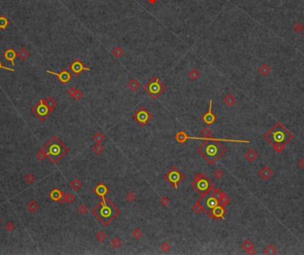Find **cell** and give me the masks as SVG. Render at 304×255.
Returning a JSON list of instances; mask_svg holds the SVG:
<instances>
[{"mask_svg":"<svg viewBox=\"0 0 304 255\" xmlns=\"http://www.w3.org/2000/svg\"><path fill=\"white\" fill-rule=\"evenodd\" d=\"M17 57V53H15V51L13 49H7L4 53V58L10 62H11V65L14 66V62H15V59Z\"/></svg>","mask_w":304,"mask_h":255,"instance_id":"cell-18","label":"cell"},{"mask_svg":"<svg viewBox=\"0 0 304 255\" xmlns=\"http://www.w3.org/2000/svg\"><path fill=\"white\" fill-rule=\"evenodd\" d=\"M1 68L6 69V70H9V71H14V69H13V68H7V67L3 66V65H2V62H0V69H1Z\"/></svg>","mask_w":304,"mask_h":255,"instance_id":"cell-51","label":"cell"},{"mask_svg":"<svg viewBox=\"0 0 304 255\" xmlns=\"http://www.w3.org/2000/svg\"><path fill=\"white\" fill-rule=\"evenodd\" d=\"M9 25V21L4 15H0V29L4 30Z\"/></svg>","mask_w":304,"mask_h":255,"instance_id":"cell-31","label":"cell"},{"mask_svg":"<svg viewBox=\"0 0 304 255\" xmlns=\"http://www.w3.org/2000/svg\"><path fill=\"white\" fill-rule=\"evenodd\" d=\"M65 195H66L65 193H63V192L59 190H56V189L54 190L53 191L51 192V194H50V196H51L52 200L56 201V202H60L61 204L65 203Z\"/></svg>","mask_w":304,"mask_h":255,"instance_id":"cell-17","label":"cell"},{"mask_svg":"<svg viewBox=\"0 0 304 255\" xmlns=\"http://www.w3.org/2000/svg\"><path fill=\"white\" fill-rule=\"evenodd\" d=\"M49 144H50V154H49L48 157H49L51 162L54 163V164H56L57 162H59L61 158L69 151L68 148H67L62 143L61 140L56 136H54L49 140Z\"/></svg>","mask_w":304,"mask_h":255,"instance_id":"cell-6","label":"cell"},{"mask_svg":"<svg viewBox=\"0 0 304 255\" xmlns=\"http://www.w3.org/2000/svg\"><path fill=\"white\" fill-rule=\"evenodd\" d=\"M110 245H111V246H112L113 248H115V249H119V248L121 246L122 242H121V240H120L119 237H113V238L111 239V241H110Z\"/></svg>","mask_w":304,"mask_h":255,"instance_id":"cell-35","label":"cell"},{"mask_svg":"<svg viewBox=\"0 0 304 255\" xmlns=\"http://www.w3.org/2000/svg\"><path fill=\"white\" fill-rule=\"evenodd\" d=\"M112 54H113V56L116 57V58H121L122 56L124 54V50H123L122 47H120V46H117V47H115V48L113 49Z\"/></svg>","mask_w":304,"mask_h":255,"instance_id":"cell-32","label":"cell"},{"mask_svg":"<svg viewBox=\"0 0 304 255\" xmlns=\"http://www.w3.org/2000/svg\"><path fill=\"white\" fill-rule=\"evenodd\" d=\"M213 101L211 100L210 101V104H209V109H208V111L206 113H205L202 117V120L203 122L207 125V126H212L213 125L215 122H216V116L213 113Z\"/></svg>","mask_w":304,"mask_h":255,"instance_id":"cell-11","label":"cell"},{"mask_svg":"<svg viewBox=\"0 0 304 255\" xmlns=\"http://www.w3.org/2000/svg\"><path fill=\"white\" fill-rule=\"evenodd\" d=\"M223 102H224L225 105H227V106H229V107H232L233 105L236 104L237 101H236V98H235L231 93H228V94L224 97Z\"/></svg>","mask_w":304,"mask_h":255,"instance_id":"cell-22","label":"cell"},{"mask_svg":"<svg viewBox=\"0 0 304 255\" xmlns=\"http://www.w3.org/2000/svg\"><path fill=\"white\" fill-rule=\"evenodd\" d=\"M46 73L56 76L61 84H68V83H69L71 81V78H72L71 74L68 70H66V69L62 70L60 73H56V72H54V71L46 70Z\"/></svg>","mask_w":304,"mask_h":255,"instance_id":"cell-13","label":"cell"},{"mask_svg":"<svg viewBox=\"0 0 304 255\" xmlns=\"http://www.w3.org/2000/svg\"><path fill=\"white\" fill-rule=\"evenodd\" d=\"M201 137H192V136H188L184 131H181L178 132L174 138L177 140V142H179L180 144H184L186 142V140L188 139H196V140H217V141H226V142H241V143H249L250 140H231V139H216L213 138V132L211 131L210 128H205L204 130H202V132H200Z\"/></svg>","mask_w":304,"mask_h":255,"instance_id":"cell-4","label":"cell"},{"mask_svg":"<svg viewBox=\"0 0 304 255\" xmlns=\"http://www.w3.org/2000/svg\"><path fill=\"white\" fill-rule=\"evenodd\" d=\"M264 254L267 255H275L278 254V250L275 245H269L264 249Z\"/></svg>","mask_w":304,"mask_h":255,"instance_id":"cell-30","label":"cell"},{"mask_svg":"<svg viewBox=\"0 0 304 255\" xmlns=\"http://www.w3.org/2000/svg\"><path fill=\"white\" fill-rule=\"evenodd\" d=\"M241 247H242V249H243L244 251H245V252L250 250V249H252V248H254L253 244L250 240H244L243 242V244L241 245Z\"/></svg>","mask_w":304,"mask_h":255,"instance_id":"cell-36","label":"cell"},{"mask_svg":"<svg viewBox=\"0 0 304 255\" xmlns=\"http://www.w3.org/2000/svg\"><path fill=\"white\" fill-rule=\"evenodd\" d=\"M226 148L217 140L205 141L198 148V153L211 165L218 162L225 154Z\"/></svg>","mask_w":304,"mask_h":255,"instance_id":"cell-3","label":"cell"},{"mask_svg":"<svg viewBox=\"0 0 304 255\" xmlns=\"http://www.w3.org/2000/svg\"><path fill=\"white\" fill-rule=\"evenodd\" d=\"M144 90L152 99L156 100L165 93V91L166 90V85H165L161 82L160 78L153 76L144 85Z\"/></svg>","mask_w":304,"mask_h":255,"instance_id":"cell-7","label":"cell"},{"mask_svg":"<svg viewBox=\"0 0 304 255\" xmlns=\"http://www.w3.org/2000/svg\"><path fill=\"white\" fill-rule=\"evenodd\" d=\"M28 209H29V211L31 212V213H33V212H35L38 209V203L37 202H35V201H31L29 204H28Z\"/></svg>","mask_w":304,"mask_h":255,"instance_id":"cell-37","label":"cell"},{"mask_svg":"<svg viewBox=\"0 0 304 255\" xmlns=\"http://www.w3.org/2000/svg\"><path fill=\"white\" fill-rule=\"evenodd\" d=\"M35 181H36V178H35V176L33 175V174H31V173H29V174H27L26 176H25V182H26V183H28V184H33L34 182H35Z\"/></svg>","mask_w":304,"mask_h":255,"instance_id":"cell-42","label":"cell"},{"mask_svg":"<svg viewBox=\"0 0 304 255\" xmlns=\"http://www.w3.org/2000/svg\"><path fill=\"white\" fill-rule=\"evenodd\" d=\"M294 30L295 31V32H297V33H299V32H301L303 29V24L301 23V22H296L294 25Z\"/></svg>","mask_w":304,"mask_h":255,"instance_id":"cell-47","label":"cell"},{"mask_svg":"<svg viewBox=\"0 0 304 255\" xmlns=\"http://www.w3.org/2000/svg\"><path fill=\"white\" fill-rule=\"evenodd\" d=\"M149 4H154L157 2V0H149Z\"/></svg>","mask_w":304,"mask_h":255,"instance_id":"cell-53","label":"cell"},{"mask_svg":"<svg viewBox=\"0 0 304 255\" xmlns=\"http://www.w3.org/2000/svg\"><path fill=\"white\" fill-rule=\"evenodd\" d=\"M226 214V210L225 207L222 205L218 204L216 207H214L208 214L207 216L210 219H218V220H224Z\"/></svg>","mask_w":304,"mask_h":255,"instance_id":"cell-10","label":"cell"},{"mask_svg":"<svg viewBox=\"0 0 304 255\" xmlns=\"http://www.w3.org/2000/svg\"><path fill=\"white\" fill-rule=\"evenodd\" d=\"M1 222H2V220H1V219H0V225H1Z\"/></svg>","mask_w":304,"mask_h":255,"instance_id":"cell-54","label":"cell"},{"mask_svg":"<svg viewBox=\"0 0 304 255\" xmlns=\"http://www.w3.org/2000/svg\"><path fill=\"white\" fill-rule=\"evenodd\" d=\"M192 188L202 197L210 195L214 190L213 182L204 173H196L192 182Z\"/></svg>","mask_w":304,"mask_h":255,"instance_id":"cell-5","label":"cell"},{"mask_svg":"<svg viewBox=\"0 0 304 255\" xmlns=\"http://www.w3.org/2000/svg\"><path fill=\"white\" fill-rule=\"evenodd\" d=\"M70 188L74 190V191H78L81 187H82V183L81 182L77 179V178H75L71 182H70Z\"/></svg>","mask_w":304,"mask_h":255,"instance_id":"cell-26","label":"cell"},{"mask_svg":"<svg viewBox=\"0 0 304 255\" xmlns=\"http://www.w3.org/2000/svg\"><path fill=\"white\" fill-rule=\"evenodd\" d=\"M219 201V204L220 205H222V206H227L229 204H230V198L227 195V194H225V193H223L222 194V195L220 197V199L218 200Z\"/></svg>","mask_w":304,"mask_h":255,"instance_id":"cell-29","label":"cell"},{"mask_svg":"<svg viewBox=\"0 0 304 255\" xmlns=\"http://www.w3.org/2000/svg\"><path fill=\"white\" fill-rule=\"evenodd\" d=\"M76 199V196L71 194V193H68V194H66L65 195V202L68 203V204H72Z\"/></svg>","mask_w":304,"mask_h":255,"instance_id":"cell-45","label":"cell"},{"mask_svg":"<svg viewBox=\"0 0 304 255\" xmlns=\"http://www.w3.org/2000/svg\"><path fill=\"white\" fill-rule=\"evenodd\" d=\"M29 53L24 47H21L19 50V52L17 53V57H19L21 59V61H22V62L27 60L29 58Z\"/></svg>","mask_w":304,"mask_h":255,"instance_id":"cell-24","label":"cell"},{"mask_svg":"<svg viewBox=\"0 0 304 255\" xmlns=\"http://www.w3.org/2000/svg\"><path fill=\"white\" fill-rule=\"evenodd\" d=\"M128 87L132 92H136L141 87V83L137 81L135 78H132L128 82Z\"/></svg>","mask_w":304,"mask_h":255,"instance_id":"cell-23","label":"cell"},{"mask_svg":"<svg viewBox=\"0 0 304 255\" xmlns=\"http://www.w3.org/2000/svg\"><path fill=\"white\" fill-rule=\"evenodd\" d=\"M245 253H246L247 254L252 255V254H256V251H255V249H254V248H252V249H250V250L246 251Z\"/></svg>","mask_w":304,"mask_h":255,"instance_id":"cell-50","label":"cell"},{"mask_svg":"<svg viewBox=\"0 0 304 255\" xmlns=\"http://www.w3.org/2000/svg\"><path fill=\"white\" fill-rule=\"evenodd\" d=\"M95 237H96V239H97L99 242L102 243V242H104V241L107 239V235H106L104 232H102V231H99V232L96 234Z\"/></svg>","mask_w":304,"mask_h":255,"instance_id":"cell-39","label":"cell"},{"mask_svg":"<svg viewBox=\"0 0 304 255\" xmlns=\"http://www.w3.org/2000/svg\"><path fill=\"white\" fill-rule=\"evenodd\" d=\"M92 213L100 220L102 225L108 226L117 216L119 215L120 211L114 205L112 202L105 198L102 199V201L92 210Z\"/></svg>","mask_w":304,"mask_h":255,"instance_id":"cell-2","label":"cell"},{"mask_svg":"<svg viewBox=\"0 0 304 255\" xmlns=\"http://www.w3.org/2000/svg\"><path fill=\"white\" fill-rule=\"evenodd\" d=\"M132 236L134 239L138 240L140 239L141 237H142V233H141V230L138 228H135L132 231Z\"/></svg>","mask_w":304,"mask_h":255,"instance_id":"cell-38","label":"cell"},{"mask_svg":"<svg viewBox=\"0 0 304 255\" xmlns=\"http://www.w3.org/2000/svg\"><path fill=\"white\" fill-rule=\"evenodd\" d=\"M213 176H214V178L215 179H217V180H221L223 176H224V172L222 170V169H217V170H215L214 171V173H213Z\"/></svg>","mask_w":304,"mask_h":255,"instance_id":"cell-44","label":"cell"},{"mask_svg":"<svg viewBox=\"0 0 304 255\" xmlns=\"http://www.w3.org/2000/svg\"><path fill=\"white\" fill-rule=\"evenodd\" d=\"M104 140H105V135L101 132H95L93 135V140L95 141L96 143H102Z\"/></svg>","mask_w":304,"mask_h":255,"instance_id":"cell-28","label":"cell"},{"mask_svg":"<svg viewBox=\"0 0 304 255\" xmlns=\"http://www.w3.org/2000/svg\"><path fill=\"white\" fill-rule=\"evenodd\" d=\"M93 191H94V193H95L98 196L102 197V199H105V195L108 194L109 189H108V187H107L104 183H99V184L94 188Z\"/></svg>","mask_w":304,"mask_h":255,"instance_id":"cell-16","label":"cell"},{"mask_svg":"<svg viewBox=\"0 0 304 255\" xmlns=\"http://www.w3.org/2000/svg\"><path fill=\"white\" fill-rule=\"evenodd\" d=\"M274 174V172L271 168L268 167V166H265L263 168H261L260 171H259V177L261 179V180H264V181H267V180H269Z\"/></svg>","mask_w":304,"mask_h":255,"instance_id":"cell-15","label":"cell"},{"mask_svg":"<svg viewBox=\"0 0 304 255\" xmlns=\"http://www.w3.org/2000/svg\"><path fill=\"white\" fill-rule=\"evenodd\" d=\"M299 165H300V166H301V167H302V168H303V169L304 170V157L303 158V159H302V160H301V161H300V162H299Z\"/></svg>","mask_w":304,"mask_h":255,"instance_id":"cell-52","label":"cell"},{"mask_svg":"<svg viewBox=\"0 0 304 255\" xmlns=\"http://www.w3.org/2000/svg\"><path fill=\"white\" fill-rule=\"evenodd\" d=\"M93 152L96 155H100L103 152L104 150V148L103 146L102 145V143H96L93 147Z\"/></svg>","mask_w":304,"mask_h":255,"instance_id":"cell-34","label":"cell"},{"mask_svg":"<svg viewBox=\"0 0 304 255\" xmlns=\"http://www.w3.org/2000/svg\"><path fill=\"white\" fill-rule=\"evenodd\" d=\"M37 113L40 117L41 119H45L47 116L50 115L51 112H50L49 109L47 108V106L45 104L44 100H41L39 104L37 106Z\"/></svg>","mask_w":304,"mask_h":255,"instance_id":"cell-14","label":"cell"},{"mask_svg":"<svg viewBox=\"0 0 304 255\" xmlns=\"http://www.w3.org/2000/svg\"><path fill=\"white\" fill-rule=\"evenodd\" d=\"M67 93L70 96V97H72L74 100H76V101H80L82 98H83V93L80 91V90H78V89H76V88H74V87H70L68 91H67Z\"/></svg>","mask_w":304,"mask_h":255,"instance_id":"cell-19","label":"cell"},{"mask_svg":"<svg viewBox=\"0 0 304 255\" xmlns=\"http://www.w3.org/2000/svg\"><path fill=\"white\" fill-rule=\"evenodd\" d=\"M125 199H126V201L129 202V203L134 202L135 199H136V195H135V193L132 191L128 192V193L126 194V195H125Z\"/></svg>","mask_w":304,"mask_h":255,"instance_id":"cell-40","label":"cell"},{"mask_svg":"<svg viewBox=\"0 0 304 255\" xmlns=\"http://www.w3.org/2000/svg\"><path fill=\"white\" fill-rule=\"evenodd\" d=\"M303 37H304V31H303Z\"/></svg>","mask_w":304,"mask_h":255,"instance_id":"cell-55","label":"cell"},{"mask_svg":"<svg viewBox=\"0 0 304 255\" xmlns=\"http://www.w3.org/2000/svg\"><path fill=\"white\" fill-rule=\"evenodd\" d=\"M264 138L272 145L274 150L279 154L284 150L286 144L294 139V134L281 123L278 122L267 133L264 134Z\"/></svg>","mask_w":304,"mask_h":255,"instance_id":"cell-1","label":"cell"},{"mask_svg":"<svg viewBox=\"0 0 304 255\" xmlns=\"http://www.w3.org/2000/svg\"><path fill=\"white\" fill-rule=\"evenodd\" d=\"M165 179L167 181L175 190L178 189V184L185 179V175L176 166H173L166 174Z\"/></svg>","mask_w":304,"mask_h":255,"instance_id":"cell-8","label":"cell"},{"mask_svg":"<svg viewBox=\"0 0 304 255\" xmlns=\"http://www.w3.org/2000/svg\"><path fill=\"white\" fill-rule=\"evenodd\" d=\"M258 72H259L261 76H266L267 75L269 74V72H270V68H269L267 64H262V65L258 68Z\"/></svg>","mask_w":304,"mask_h":255,"instance_id":"cell-27","label":"cell"},{"mask_svg":"<svg viewBox=\"0 0 304 255\" xmlns=\"http://www.w3.org/2000/svg\"><path fill=\"white\" fill-rule=\"evenodd\" d=\"M68 68H69L70 71H71L74 75H76V76L80 75V74H81L83 71H85V70H88V71L91 70L90 68H85V67L84 66L83 62H82L81 61H79V60L74 61L72 63L69 65Z\"/></svg>","mask_w":304,"mask_h":255,"instance_id":"cell-12","label":"cell"},{"mask_svg":"<svg viewBox=\"0 0 304 255\" xmlns=\"http://www.w3.org/2000/svg\"><path fill=\"white\" fill-rule=\"evenodd\" d=\"M132 118L134 119V121L136 123H138L141 126H144L146 125H148L150 121V119L152 118V114H150L146 108L144 107H141L138 111H136Z\"/></svg>","mask_w":304,"mask_h":255,"instance_id":"cell-9","label":"cell"},{"mask_svg":"<svg viewBox=\"0 0 304 255\" xmlns=\"http://www.w3.org/2000/svg\"><path fill=\"white\" fill-rule=\"evenodd\" d=\"M87 211H88V208H87V206H86L85 204H81L78 206V208H77V212H78L79 214H81V215H85V214L87 212Z\"/></svg>","mask_w":304,"mask_h":255,"instance_id":"cell-41","label":"cell"},{"mask_svg":"<svg viewBox=\"0 0 304 255\" xmlns=\"http://www.w3.org/2000/svg\"><path fill=\"white\" fill-rule=\"evenodd\" d=\"M44 102H45V104L47 106V108L49 109V110H50L51 113L54 110V109H55L56 106H57V102H56L55 100H54V98H52V97H48L46 100H44Z\"/></svg>","mask_w":304,"mask_h":255,"instance_id":"cell-21","label":"cell"},{"mask_svg":"<svg viewBox=\"0 0 304 255\" xmlns=\"http://www.w3.org/2000/svg\"><path fill=\"white\" fill-rule=\"evenodd\" d=\"M170 203H171V200H170L169 197H167V196H163V197L160 199V204H161V205L164 206V207L168 206V205L170 204Z\"/></svg>","mask_w":304,"mask_h":255,"instance_id":"cell-46","label":"cell"},{"mask_svg":"<svg viewBox=\"0 0 304 255\" xmlns=\"http://www.w3.org/2000/svg\"><path fill=\"white\" fill-rule=\"evenodd\" d=\"M246 160L250 163V164H252L258 157V154L257 152L253 149V148H250L246 151L245 155H244Z\"/></svg>","mask_w":304,"mask_h":255,"instance_id":"cell-20","label":"cell"},{"mask_svg":"<svg viewBox=\"0 0 304 255\" xmlns=\"http://www.w3.org/2000/svg\"><path fill=\"white\" fill-rule=\"evenodd\" d=\"M192 210L193 212L196 213V214H199L201 213L202 212H204V206L203 204H201V202L199 201V199L195 203V204L192 206Z\"/></svg>","mask_w":304,"mask_h":255,"instance_id":"cell-25","label":"cell"},{"mask_svg":"<svg viewBox=\"0 0 304 255\" xmlns=\"http://www.w3.org/2000/svg\"><path fill=\"white\" fill-rule=\"evenodd\" d=\"M37 157H38V160H40V161H43L45 158H46L47 157V156H46V154H45L42 150H40L38 154H37Z\"/></svg>","mask_w":304,"mask_h":255,"instance_id":"cell-48","label":"cell"},{"mask_svg":"<svg viewBox=\"0 0 304 255\" xmlns=\"http://www.w3.org/2000/svg\"><path fill=\"white\" fill-rule=\"evenodd\" d=\"M4 229H5V230H7V231H12V230L14 229V225H13L11 221H9V222H7V223L5 224Z\"/></svg>","mask_w":304,"mask_h":255,"instance_id":"cell-49","label":"cell"},{"mask_svg":"<svg viewBox=\"0 0 304 255\" xmlns=\"http://www.w3.org/2000/svg\"><path fill=\"white\" fill-rule=\"evenodd\" d=\"M160 249H161L162 252L167 253V252H169V251L171 250V245H170V244H169L168 242H164V243H162V245H160Z\"/></svg>","mask_w":304,"mask_h":255,"instance_id":"cell-43","label":"cell"},{"mask_svg":"<svg viewBox=\"0 0 304 255\" xmlns=\"http://www.w3.org/2000/svg\"><path fill=\"white\" fill-rule=\"evenodd\" d=\"M188 76L189 80L195 81V80H197V79H198V77H199V73H198V71H197V69L193 68V69H191V70L188 72Z\"/></svg>","mask_w":304,"mask_h":255,"instance_id":"cell-33","label":"cell"}]
</instances>
